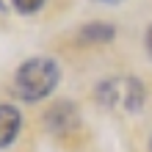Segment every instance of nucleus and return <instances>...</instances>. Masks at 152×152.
<instances>
[{"label":"nucleus","instance_id":"5","mask_svg":"<svg viewBox=\"0 0 152 152\" xmlns=\"http://www.w3.org/2000/svg\"><path fill=\"white\" fill-rule=\"evenodd\" d=\"M116 39V25L111 22H88L77 31L80 44H108Z\"/></svg>","mask_w":152,"mask_h":152},{"label":"nucleus","instance_id":"4","mask_svg":"<svg viewBox=\"0 0 152 152\" xmlns=\"http://www.w3.org/2000/svg\"><path fill=\"white\" fill-rule=\"evenodd\" d=\"M22 130V113L14 105H0V149L11 147Z\"/></svg>","mask_w":152,"mask_h":152},{"label":"nucleus","instance_id":"6","mask_svg":"<svg viewBox=\"0 0 152 152\" xmlns=\"http://www.w3.org/2000/svg\"><path fill=\"white\" fill-rule=\"evenodd\" d=\"M47 0H0L3 11H17V14H36Z\"/></svg>","mask_w":152,"mask_h":152},{"label":"nucleus","instance_id":"8","mask_svg":"<svg viewBox=\"0 0 152 152\" xmlns=\"http://www.w3.org/2000/svg\"><path fill=\"white\" fill-rule=\"evenodd\" d=\"M100 3H119V0H100Z\"/></svg>","mask_w":152,"mask_h":152},{"label":"nucleus","instance_id":"1","mask_svg":"<svg viewBox=\"0 0 152 152\" xmlns=\"http://www.w3.org/2000/svg\"><path fill=\"white\" fill-rule=\"evenodd\" d=\"M61 69L58 61L50 56H33L22 61L14 72V94L22 102H39L44 97H50L58 86Z\"/></svg>","mask_w":152,"mask_h":152},{"label":"nucleus","instance_id":"7","mask_svg":"<svg viewBox=\"0 0 152 152\" xmlns=\"http://www.w3.org/2000/svg\"><path fill=\"white\" fill-rule=\"evenodd\" d=\"M144 50H147V56L152 58V25H149L147 33H144Z\"/></svg>","mask_w":152,"mask_h":152},{"label":"nucleus","instance_id":"2","mask_svg":"<svg viewBox=\"0 0 152 152\" xmlns=\"http://www.w3.org/2000/svg\"><path fill=\"white\" fill-rule=\"evenodd\" d=\"M94 97L102 108H122L127 113H136L147 100V88L136 75H116L108 80H100L94 88Z\"/></svg>","mask_w":152,"mask_h":152},{"label":"nucleus","instance_id":"3","mask_svg":"<svg viewBox=\"0 0 152 152\" xmlns=\"http://www.w3.org/2000/svg\"><path fill=\"white\" fill-rule=\"evenodd\" d=\"M44 124H47L50 133H69L80 124V113H77V105L72 100H61L56 102L53 108H47L44 113Z\"/></svg>","mask_w":152,"mask_h":152},{"label":"nucleus","instance_id":"9","mask_svg":"<svg viewBox=\"0 0 152 152\" xmlns=\"http://www.w3.org/2000/svg\"><path fill=\"white\" fill-rule=\"evenodd\" d=\"M149 152H152V138H149Z\"/></svg>","mask_w":152,"mask_h":152}]
</instances>
